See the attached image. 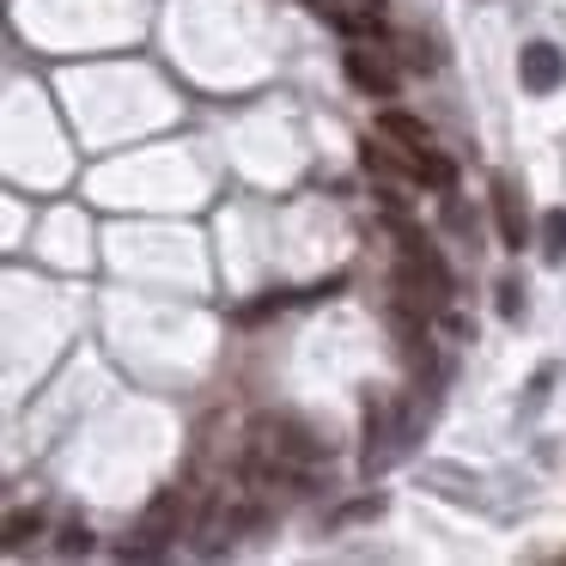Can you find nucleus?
I'll use <instances>...</instances> for the list:
<instances>
[{"mask_svg": "<svg viewBox=\"0 0 566 566\" xmlns=\"http://www.w3.org/2000/svg\"><path fill=\"white\" fill-rule=\"evenodd\" d=\"M493 293H500V317H517V311H524V286L517 281H500Z\"/></svg>", "mask_w": 566, "mask_h": 566, "instance_id": "10", "label": "nucleus"}, {"mask_svg": "<svg viewBox=\"0 0 566 566\" xmlns=\"http://www.w3.org/2000/svg\"><path fill=\"white\" fill-rule=\"evenodd\" d=\"M135 536L140 542H128V560H147V554H159L165 542L177 536V493H159V500L147 505V517H140Z\"/></svg>", "mask_w": 566, "mask_h": 566, "instance_id": "2", "label": "nucleus"}, {"mask_svg": "<svg viewBox=\"0 0 566 566\" xmlns=\"http://www.w3.org/2000/svg\"><path fill=\"white\" fill-rule=\"evenodd\" d=\"M493 220H500V244L517 250L530 244V213H524V189L512 177H493Z\"/></svg>", "mask_w": 566, "mask_h": 566, "instance_id": "1", "label": "nucleus"}, {"mask_svg": "<svg viewBox=\"0 0 566 566\" xmlns=\"http://www.w3.org/2000/svg\"><path fill=\"white\" fill-rule=\"evenodd\" d=\"M342 67H347V80H354L359 92H371V98H390L396 92V67L384 62L378 50H347Z\"/></svg>", "mask_w": 566, "mask_h": 566, "instance_id": "5", "label": "nucleus"}, {"mask_svg": "<svg viewBox=\"0 0 566 566\" xmlns=\"http://www.w3.org/2000/svg\"><path fill=\"white\" fill-rule=\"evenodd\" d=\"M517 74H524V92L548 98V92L566 80V55L554 50V43H524V55H517Z\"/></svg>", "mask_w": 566, "mask_h": 566, "instance_id": "3", "label": "nucleus"}, {"mask_svg": "<svg viewBox=\"0 0 566 566\" xmlns=\"http://www.w3.org/2000/svg\"><path fill=\"white\" fill-rule=\"evenodd\" d=\"M86 548H92V536H86V530L74 524V530H67V536H62V554H86Z\"/></svg>", "mask_w": 566, "mask_h": 566, "instance_id": "11", "label": "nucleus"}, {"mask_svg": "<svg viewBox=\"0 0 566 566\" xmlns=\"http://www.w3.org/2000/svg\"><path fill=\"white\" fill-rule=\"evenodd\" d=\"M396 451H402V427H396V415L384 402H366V475L384 469Z\"/></svg>", "mask_w": 566, "mask_h": 566, "instance_id": "4", "label": "nucleus"}, {"mask_svg": "<svg viewBox=\"0 0 566 566\" xmlns=\"http://www.w3.org/2000/svg\"><path fill=\"white\" fill-rule=\"evenodd\" d=\"M25 536H38V512H13V517H7V548H19Z\"/></svg>", "mask_w": 566, "mask_h": 566, "instance_id": "9", "label": "nucleus"}, {"mask_svg": "<svg viewBox=\"0 0 566 566\" xmlns=\"http://www.w3.org/2000/svg\"><path fill=\"white\" fill-rule=\"evenodd\" d=\"M378 135H384V140H402V153H408V159L432 147L427 123H415V116H402V111H384V116H378Z\"/></svg>", "mask_w": 566, "mask_h": 566, "instance_id": "6", "label": "nucleus"}, {"mask_svg": "<svg viewBox=\"0 0 566 566\" xmlns=\"http://www.w3.org/2000/svg\"><path fill=\"white\" fill-rule=\"evenodd\" d=\"M408 171L420 177V184L427 189H439V196H451V184H457V171H451V159H444V153H415V159H408Z\"/></svg>", "mask_w": 566, "mask_h": 566, "instance_id": "7", "label": "nucleus"}, {"mask_svg": "<svg viewBox=\"0 0 566 566\" xmlns=\"http://www.w3.org/2000/svg\"><path fill=\"white\" fill-rule=\"evenodd\" d=\"M317 7H323V0H317ZM359 7H378V0H359Z\"/></svg>", "mask_w": 566, "mask_h": 566, "instance_id": "12", "label": "nucleus"}, {"mask_svg": "<svg viewBox=\"0 0 566 566\" xmlns=\"http://www.w3.org/2000/svg\"><path fill=\"white\" fill-rule=\"evenodd\" d=\"M542 256H548V262H566V208L542 213Z\"/></svg>", "mask_w": 566, "mask_h": 566, "instance_id": "8", "label": "nucleus"}]
</instances>
